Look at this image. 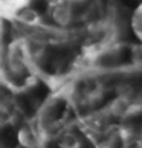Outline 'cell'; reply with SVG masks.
Here are the masks:
<instances>
[{
	"label": "cell",
	"mask_w": 142,
	"mask_h": 148,
	"mask_svg": "<svg viewBox=\"0 0 142 148\" xmlns=\"http://www.w3.org/2000/svg\"><path fill=\"white\" fill-rule=\"evenodd\" d=\"M132 26L141 40H142V5L136 9V12L133 14V18H132Z\"/></svg>",
	"instance_id": "6"
},
{
	"label": "cell",
	"mask_w": 142,
	"mask_h": 148,
	"mask_svg": "<svg viewBox=\"0 0 142 148\" xmlns=\"http://www.w3.org/2000/svg\"><path fill=\"white\" fill-rule=\"evenodd\" d=\"M31 0H0V18L15 20L20 11L29 6Z\"/></svg>",
	"instance_id": "4"
},
{
	"label": "cell",
	"mask_w": 142,
	"mask_h": 148,
	"mask_svg": "<svg viewBox=\"0 0 142 148\" xmlns=\"http://www.w3.org/2000/svg\"><path fill=\"white\" fill-rule=\"evenodd\" d=\"M5 60H6L9 72L14 76H21L25 70L29 69V60H31V53L26 43L23 40H14L8 46Z\"/></svg>",
	"instance_id": "1"
},
{
	"label": "cell",
	"mask_w": 142,
	"mask_h": 148,
	"mask_svg": "<svg viewBox=\"0 0 142 148\" xmlns=\"http://www.w3.org/2000/svg\"><path fill=\"white\" fill-rule=\"evenodd\" d=\"M81 142L78 139V136L73 133H64L60 140V147L61 148H80Z\"/></svg>",
	"instance_id": "5"
},
{
	"label": "cell",
	"mask_w": 142,
	"mask_h": 148,
	"mask_svg": "<svg viewBox=\"0 0 142 148\" xmlns=\"http://www.w3.org/2000/svg\"><path fill=\"white\" fill-rule=\"evenodd\" d=\"M6 116H8V113H5V112H0V128L5 125V122H6Z\"/></svg>",
	"instance_id": "7"
},
{
	"label": "cell",
	"mask_w": 142,
	"mask_h": 148,
	"mask_svg": "<svg viewBox=\"0 0 142 148\" xmlns=\"http://www.w3.org/2000/svg\"><path fill=\"white\" fill-rule=\"evenodd\" d=\"M17 139H19V144L23 148H40L43 144V138L40 134L37 124H29V122L23 124L19 128Z\"/></svg>",
	"instance_id": "2"
},
{
	"label": "cell",
	"mask_w": 142,
	"mask_h": 148,
	"mask_svg": "<svg viewBox=\"0 0 142 148\" xmlns=\"http://www.w3.org/2000/svg\"><path fill=\"white\" fill-rule=\"evenodd\" d=\"M51 15L55 23L67 25L72 18V3L67 0H52Z\"/></svg>",
	"instance_id": "3"
}]
</instances>
